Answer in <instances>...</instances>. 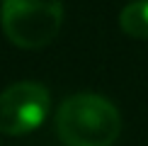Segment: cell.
Here are the masks:
<instances>
[{"mask_svg":"<svg viewBox=\"0 0 148 146\" xmlns=\"http://www.w3.org/2000/svg\"><path fill=\"white\" fill-rule=\"evenodd\" d=\"M51 97L41 83H15L0 93V132L8 136H22L41 127L49 114Z\"/></svg>","mask_w":148,"mask_h":146,"instance_id":"3957f363","label":"cell"},{"mask_svg":"<svg viewBox=\"0 0 148 146\" xmlns=\"http://www.w3.org/2000/svg\"><path fill=\"white\" fill-rule=\"evenodd\" d=\"M56 132L66 146H112L119 139L121 117L107 97L78 93L61 102Z\"/></svg>","mask_w":148,"mask_h":146,"instance_id":"6da1fadb","label":"cell"},{"mask_svg":"<svg viewBox=\"0 0 148 146\" xmlns=\"http://www.w3.org/2000/svg\"><path fill=\"white\" fill-rule=\"evenodd\" d=\"M0 24L20 49L49 46L63 24V0H3Z\"/></svg>","mask_w":148,"mask_h":146,"instance_id":"7a4b0ae2","label":"cell"},{"mask_svg":"<svg viewBox=\"0 0 148 146\" xmlns=\"http://www.w3.org/2000/svg\"><path fill=\"white\" fill-rule=\"evenodd\" d=\"M119 27L134 39H148V0H134L119 15Z\"/></svg>","mask_w":148,"mask_h":146,"instance_id":"277c9868","label":"cell"}]
</instances>
